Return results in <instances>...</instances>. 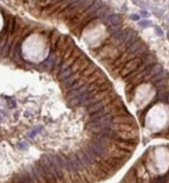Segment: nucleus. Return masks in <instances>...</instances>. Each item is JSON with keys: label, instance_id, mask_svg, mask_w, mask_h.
I'll use <instances>...</instances> for the list:
<instances>
[{"label": "nucleus", "instance_id": "nucleus-1", "mask_svg": "<svg viewBox=\"0 0 169 183\" xmlns=\"http://www.w3.org/2000/svg\"><path fill=\"white\" fill-rule=\"evenodd\" d=\"M83 165L80 163L76 155H71L68 158V171L71 173L73 175H76L79 173L83 172Z\"/></svg>", "mask_w": 169, "mask_h": 183}, {"label": "nucleus", "instance_id": "nucleus-2", "mask_svg": "<svg viewBox=\"0 0 169 183\" xmlns=\"http://www.w3.org/2000/svg\"><path fill=\"white\" fill-rule=\"evenodd\" d=\"M87 146L100 158H103L104 159H106L107 156H109V151L107 147L102 144L99 141H97L96 139H95L94 138L87 144Z\"/></svg>", "mask_w": 169, "mask_h": 183}, {"label": "nucleus", "instance_id": "nucleus-3", "mask_svg": "<svg viewBox=\"0 0 169 183\" xmlns=\"http://www.w3.org/2000/svg\"><path fill=\"white\" fill-rule=\"evenodd\" d=\"M141 63H142V57H135V58L129 60L128 62L125 63L123 69H121V76L125 78L129 74L134 72L135 70L139 67V66L141 65Z\"/></svg>", "mask_w": 169, "mask_h": 183}, {"label": "nucleus", "instance_id": "nucleus-4", "mask_svg": "<svg viewBox=\"0 0 169 183\" xmlns=\"http://www.w3.org/2000/svg\"><path fill=\"white\" fill-rule=\"evenodd\" d=\"M48 156H49V159L51 160L56 173L57 182H62L64 181V169H63L62 164L60 162V156L51 155H48Z\"/></svg>", "mask_w": 169, "mask_h": 183}, {"label": "nucleus", "instance_id": "nucleus-5", "mask_svg": "<svg viewBox=\"0 0 169 183\" xmlns=\"http://www.w3.org/2000/svg\"><path fill=\"white\" fill-rule=\"evenodd\" d=\"M119 139L126 140L137 143L138 142V131L137 129L132 131H117Z\"/></svg>", "mask_w": 169, "mask_h": 183}, {"label": "nucleus", "instance_id": "nucleus-6", "mask_svg": "<svg viewBox=\"0 0 169 183\" xmlns=\"http://www.w3.org/2000/svg\"><path fill=\"white\" fill-rule=\"evenodd\" d=\"M111 93L110 92V90L109 89L100 91V92H99L98 93L95 94V96H93L91 98L85 100V101H83V103L81 104V105H83V106H90V105H92V104L97 103V102L99 101V100H103L106 97H109V96H111Z\"/></svg>", "mask_w": 169, "mask_h": 183}, {"label": "nucleus", "instance_id": "nucleus-7", "mask_svg": "<svg viewBox=\"0 0 169 183\" xmlns=\"http://www.w3.org/2000/svg\"><path fill=\"white\" fill-rule=\"evenodd\" d=\"M113 98H114V97H112V95H111V96H109V97H106L103 100H99V101H98L95 104H92V105H90L89 107L87 108V112L90 115L93 114V113H95L96 111H99L100 109H102L103 107L107 106V104H109L111 102H112V101H113Z\"/></svg>", "mask_w": 169, "mask_h": 183}, {"label": "nucleus", "instance_id": "nucleus-8", "mask_svg": "<svg viewBox=\"0 0 169 183\" xmlns=\"http://www.w3.org/2000/svg\"><path fill=\"white\" fill-rule=\"evenodd\" d=\"M116 147L118 149H121L124 151L133 152L136 149L137 143L132 142L126 141V140H122V139H117L114 141Z\"/></svg>", "mask_w": 169, "mask_h": 183}, {"label": "nucleus", "instance_id": "nucleus-9", "mask_svg": "<svg viewBox=\"0 0 169 183\" xmlns=\"http://www.w3.org/2000/svg\"><path fill=\"white\" fill-rule=\"evenodd\" d=\"M112 121H113L114 124H136L134 118L129 114L116 115V116H114V119H112Z\"/></svg>", "mask_w": 169, "mask_h": 183}, {"label": "nucleus", "instance_id": "nucleus-10", "mask_svg": "<svg viewBox=\"0 0 169 183\" xmlns=\"http://www.w3.org/2000/svg\"><path fill=\"white\" fill-rule=\"evenodd\" d=\"M89 84H90L86 83L85 84H83V86L79 87L78 88H76V89H72L70 90L68 95H67V100H72L75 97H77L82 95V94L85 93L87 92H88V89H89Z\"/></svg>", "mask_w": 169, "mask_h": 183}, {"label": "nucleus", "instance_id": "nucleus-11", "mask_svg": "<svg viewBox=\"0 0 169 183\" xmlns=\"http://www.w3.org/2000/svg\"><path fill=\"white\" fill-rule=\"evenodd\" d=\"M82 72H76V73H74V74H71L67 78L63 80V86L66 88H69L76 81H77L83 76Z\"/></svg>", "mask_w": 169, "mask_h": 183}, {"label": "nucleus", "instance_id": "nucleus-12", "mask_svg": "<svg viewBox=\"0 0 169 183\" xmlns=\"http://www.w3.org/2000/svg\"><path fill=\"white\" fill-rule=\"evenodd\" d=\"M104 159L109 165H111L115 169H120L121 166L124 165L125 162L123 159L115 158V157H111V156H107V158Z\"/></svg>", "mask_w": 169, "mask_h": 183}, {"label": "nucleus", "instance_id": "nucleus-13", "mask_svg": "<svg viewBox=\"0 0 169 183\" xmlns=\"http://www.w3.org/2000/svg\"><path fill=\"white\" fill-rule=\"evenodd\" d=\"M76 156L79 159V161L80 162V163L83 165V168L84 169H90L92 166L91 162H90V160L88 159V158L85 155V154L83 153V150L82 151H79L76 154Z\"/></svg>", "mask_w": 169, "mask_h": 183}, {"label": "nucleus", "instance_id": "nucleus-14", "mask_svg": "<svg viewBox=\"0 0 169 183\" xmlns=\"http://www.w3.org/2000/svg\"><path fill=\"white\" fill-rule=\"evenodd\" d=\"M163 70V67L160 64H157V63H155L151 66V68H150V71L148 73V75L146 77V79H151L152 76H154L155 75H156L157 73H159L160 72H161ZM145 79V80H146Z\"/></svg>", "mask_w": 169, "mask_h": 183}, {"label": "nucleus", "instance_id": "nucleus-15", "mask_svg": "<svg viewBox=\"0 0 169 183\" xmlns=\"http://www.w3.org/2000/svg\"><path fill=\"white\" fill-rule=\"evenodd\" d=\"M168 76V73L167 71L162 70L161 72H160V73H157L156 75L152 76V78H151V82L154 84L157 83L158 81H160V80H162L166 79Z\"/></svg>", "mask_w": 169, "mask_h": 183}, {"label": "nucleus", "instance_id": "nucleus-16", "mask_svg": "<svg viewBox=\"0 0 169 183\" xmlns=\"http://www.w3.org/2000/svg\"><path fill=\"white\" fill-rule=\"evenodd\" d=\"M107 22L111 25H118L122 22V18L119 14H113L107 18Z\"/></svg>", "mask_w": 169, "mask_h": 183}, {"label": "nucleus", "instance_id": "nucleus-17", "mask_svg": "<svg viewBox=\"0 0 169 183\" xmlns=\"http://www.w3.org/2000/svg\"><path fill=\"white\" fill-rule=\"evenodd\" d=\"M71 74H72V69H71V67L69 66V67H67L65 69H61V70H60L59 71V76H58V78L60 80H64L65 78H67L68 76H69Z\"/></svg>", "mask_w": 169, "mask_h": 183}, {"label": "nucleus", "instance_id": "nucleus-18", "mask_svg": "<svg viewBox=\"0 0 169 183\" xmlns=\"http://www.w3.org/2000/svg\"><path fill=\"white\" fill-rule=\"evenodd\" d=\"M34 166L37 168L38 173H39V174H40V177H41V178H42V182H48V180H47V176H46L45 170H44L43 167H42V166L41 165L40 162H37V163L35 164Z\"/></svg>", "mask_w": 169, "mask_h": 183}, {"label": "nucleus", "instance_id": "nucleus-19", "mask_svg": "<svg viewBox=\"0 0 169 183\" xmlns=\"http://www.w3.org/2000/svg\"><path fill=\"white\" fill-rule=\"evenodd\" d=\"M60 36V34H59L58 31L55 30V31L52 32V36H51V47H52V50H55L56 45L58 42Z\"/></svg>", "mask_w": 169, "mask_h": 183}, {"label": "nucleus", "instance_id": "nucleus-20", "mask_svg": "<svg viewBox=\"0 0 169 183\" xmlns=\"http://www.w3.org/2000/svg\"><path fill=\"white\" fill-rule=\"evenodd\" d=\"M107 11V7L105 6H101L95 12V17H102L103 16L104 14H106V12Z\"/></svg>", "mask_w": 169, "mask_h": 183}, {"label": "nucleus", "instance_id": "nucleus-21", "mask_svg": "<svg viewBox=\"0 0 169 183\" xmlns=\"http://www.w3.org/2000/svg\"><path fill=\"white\" fill-rule=\"evenodd\" d=\"M42 129H43V128H42V126H38V127H37V128H35L33 131H31L30 133H29V137L33 138L34 137L35 135H37V134L40 133V132L42 131Z\"/></svg>", "mask_w": 169, "mask_h": 183}, {"label": "nucleus", "instance_id": "nucleus-22", "mask_svg": "<svg viewBox=\"0 0 169 183\" xmlns=\"http://www.w3.org/2000/svg\"><path fill=\"white\" fill-rule=\"evenodd\" d=\"M120 29H121V24L112 25L111 27L108 29V32H109L111 34H114V33H116L117 31H118Z\"/></svg>", "mask_w": 169, "mask_h": 183}, {"label": "nucleus", "instance_id": "nucleus-23", "mask_svg": "<svg viewBox=\"0 0 169 183\" xmlns=\"http://www.w3.org/2000/svg\"><path fill=\"white\" fill-rule=\"evenodd\" d=\"M60 162H61V164H62L64 170H68V158H65L64 156L60 155Z\"/></svg>", "mask_w": 169, "mask_h": 183}, {"label": "nucleus", "instance_id": "nucleus-24", "mask_svg": "<svg viewBox=\"0 0 169 183\" xmlns=\"http://www.w3.org/2000/svg\"><path fill=\"white\" fill-rule=\"evenodd\" d=\"M25 170L27 171L29 176L30 177L31 182H37V180H36V178H35V176H34V170H33V168L30 167V168H28V169H25Z\"/></svg>", "mask_w": 169, "mask_h": 183}, {"label": "nucleus", "instance_id": "nucleus-25", "mask_svg": "<svg viewBox=\"0 0 169 183\" xmlns=\"http://www.w3.org/2000/svg\"><path fill=\"white\" fill-rule=\"evenodd\" d=\"M152 25V22L149 21V20H143V21H141L138 22V26H141V27H148L149 26Z\"/></svg>", "mask_w": 169, "mask_h": 183}, {"label": "nucleus", "instance_id": "nucleus-26", "mask_svg": "<svg viewBox=\"0 0 169 183\" xmlns=\"http://www.w3.org/2000/svg\"><path fill=\"white\" fill-rule=\"evenodd\" d=\"M155 31L156 33V34L158 35V36H160V37H163V36H164V32H163L161 28L160 27V26H156Z\"/></svg>", "mask_w": 169, "mask_h": 183}, {"label": "nucleus", "instance_id": "nucleus-27", "mask_svg": "<svg viewBox=\"0 0 169 183\" xmlns=\"http://www.w3.org/2000/svg\"><path fill=\"white\" fill-rule=\"evenodd\" d=\"M17 147L21 150H25V149L28 148V144L26 142H20V143L17 144Z\"/></svg>", "mask_w": 169, "mask_h": 183}, {"label": "nucleus", "instance_id": "nucleus-28", "mask_svg": "<svg viewBox=\"0 0 169 183\" xmlns=\"http://www.w3.org/2000/svg\"><path fill=\"white\" fill-rule=\"evenodd\" d=\"M130 19L133 20V21H138V20H140V16L137 14H130Z\"/></svg>", "mask_w": 169, "mask_h": 183}, {"label": "nucleus", "instance_id": "nucleus-29", "mask_svg": "<svg viewBox=\"0 0 169 183\" xmlns=\"http://www.w3.org/2000/svg\"><path fill=\"white\" fill-rule=\"evenodd\" d=\"M141 14H142L143 17H148L149 16L148 12L146 11H141Z\"/></svg>", "mask_w": 169, "mask_h": 183}, {"label": "nucleus", "instance_id": "nucleus-30", "mask_svg": "<svg viewBox=\"0 0 169 183\" xmlns=\"http://www.w3.org/2000/svg\"><path fill=\"white\" fill-rule=\"evenodd\" d=\"M168 103H169V94H168V101H167Z\"/></svg>", "mask_w": 169, "mask_h": 183}, {"label": "nucleus", "instance_id": "nucleus-31", "mask_svg": "<svg viewBox=\"0 0 169 183\" xmlns=\"http://www.w3.org/2000/svg\"><path fill=\"white\" fill-rule=\"evenodd\" d=\"M167 36H168V40H169V32L168 33V35H167Z\"/></svg>", "mask_w": 169, "mask_h": 183}, {"label": "nucleus", "instance_id": "nucleus-32", "mask_svg": "<svg viewBox=\"0 0 169 183\" xmlns=\"http://www.w3.org/2000/svg\"><path fill=\"white\" fill-rule=\"evenodd\" d=\"M1 122H2V117L0 116V123H1Z\"/></svg>", "mask_w": 169, "mask_h": 183}]
</instances>
